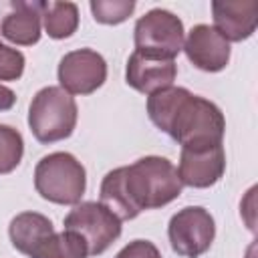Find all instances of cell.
I'll use <instances>...</instances> for the list:
<instances>
[{"label":"cell","mask_w":258,"mask_h":258,"mask_svg":"<svg viewBox=\"0 0 258 258\" xmlns=\"http://www.w3.org/2000/svg\"><path fill=\"white\" fill-rule=\"evenodd\" d=\"M123 183L133 212L157 210L181 196L183 183L175 165L161 155H145L123 165Z\"/></svg>","instance_id":"cell-1"},{"label":"cell","mask_w":258,"mask_h":258,"mask_svg":"<svg viewBox=\"0 0 258 258\" xmlns=\"http://www.w3.org/2000/svg\"><path fill=\"white\" fill-rule=\"evenodd\" d=\"M165 133L177 141L181 149L222 145L226 117L214 101L187 91L181 97Z\"/></svg>","instance_id":"cell-2"},{"label":"cell","mask_w":258,"mask_h":258,"mask_svg":"<svg viewBox=\"0 0 258 258\" xmlns=\"http://www.w3.org/2000/svg\"><path fill=\"white\" fill-rule=\"evenodd\" d=\"M36 194L58 206H77L87 189V169L69 151L44 155L34 167Z\"/></svg>","instance_id":"cell-3"},{"label":"cell","mask_w":258,"mask_h":258,"mask_svg":"<svg viewBox=\"0 0 258 258\" xmlns=\"http://www.w3.org/2000/svg\"><path fill=\"white\" fill-rule=\"evenodd\" d=\"M77 119V101L60 87H42L28 107V127L38 143H56L71 137Z\"/></svg>","instance_id":"cell-4"},{"label":"cell","mask_w":258,"mask_h":258,"mask_svg":"<svg viewBox=\"0 0 258 258\" xmlns=\"http://www.w3.org/2000/svg\"><path fill=\"white\" fill-rule=\"evenodd\" d=\"M185 30L179 16L165 8H151L145 12L133 28L135 50L155 58L175 60L183 50Z\"/></svg>","instance_id":"cell-5"},{"label":"cell","mask_w":258,"mask_h":258,"mask_svg":"<svg viewBox=\"0 0 258 258\" xmlns=\"http://www.w3.org/2000/svg\"><path fill=\"white\" fill-rule=\"evenodd\" d=\"M64 230L83 238L89 256H99L121 236L123 228L121 220L101 202H79L64 216Z\"/></svg>","instance_id":"cell-6"},{"label":"cell","mask_w":258,"mask_h":258,"mask_svg":"<svg viewBox=\"0 0 258 258\" xmlns=\"http://www.w3.org/2000/svg\"><path fill=\"white\" fill-rule=\"evenodd\" d=\"M171 250L183 258H200L216 238L214 216L204 206H185L175 212L167 224Z\"/></svg>","instance_id":"cell-7"},{"label":"cell","mask_w":258,"mask_h":258,"mask_svg":"<svg viewBox=\"0 0 258 258\" xmlns=\"http://www.w3.org/2000/svg\"><path fill=\"white\" fill-rule=\"evenodd\" d=\"M56 77L69 95H91L107 81V60L93 48H77L60 58Z\"/></svg>","instance_id":"cell-8"},{"label":"cell","mask_w":258,"mask_h":258,"mask_svg":"<svg viewBox=\"0 0 258 258\" xmlns=\"http://www.w3.org/2000/svg\"><path fill=\"white\" fill-rule=\"evenodd\" d=\"M177 175L183 185L206 189L216 185L224 171H226V151L224 145L212 147H196V149H181Z\"/></svg>","instance_id":"cell-9"},{"label":"cell","mask_w":258,"mask_h":258,"mask_svg":"<svg viewBox=\"0 0 258 258\" xmlns=\"http://www.w3.org/2000/svg\"><path fill=\"white\" fill-rule=\"evenodd\" d=\"M187 60L204 73H220L230 62V42L210 24H196L183 40Z\"/></svg>","instance_id":"cell-10"},{"label":"cell","mask_w":258,"mask_h":258,"mask_svg":"<svg viewBox=\"0 0 258 258\" xmlns=\"http://www.w3.org/2000/svg\"><path fill=\"white\" fill-rule=\"evenodd\" d=\"M177 77L175 60L155 58L141 54L137 50L131 52L127 67H125V81L131 89L143 95H151L159 89L171 87Z\"/></svg>","instance_id":"cell-11"},{"label":"cell","mask_w":258,"mask_h":258,"mask_svg":"<svg viewBox=\"0 0 258 258\" xmlns=\"http://www.w3.org/2000/svg\"><path fill=\"white\" fill-rule=\"evenodd\" d=\"M214 28L228 42H242L250 38L258 24L256 0H226L212 2Z\"/></svg>","instance_id":"cell-12"},{"label":"cell","mask_w":258,"mask_h":258,"mask_svg":"<svg viewBox=\"0 0 258 258\" xmlns=\"http://www.w3.org/2000/svg\"><path fill=\"white\" fill-rule=\"evenodd\" d=\"M0 34L18 46H32L42 34V2H12L0 24Z\"/></svg>","instance_id":"cell-13"},{"label":"cell","mask_w":258,"mask_h":258,"mask_svg":"<svg viewBox=\"0 0 258 258\" xmlns=\"http://www.w3.org/2000/svg\"><path fill=\"white\" fill-rule=\"evenodd\" d=\"M52 232H54L52 222L38 212H22L14 216L8 226V236L12 246L24 256H30L38 248V244L44 238H48Z\"/></svg>","instance_id":"cell-14"},{"label":"cell","mask_w":258,"mask_h":258,"mask_svg":"<svg viewBox=\"0 0 258 258\" xmlns=\"http://www.w3.org/2000/svg\"><path fill=\"white\" fill-rule=\"evenodd\" d=\"M42 24L50 38H69L79 28V6L75 2H42Z\"/></svg>","instance_id":"cell-15"},{"label":"cell","mask_w":258,"mask_h":258,"mask_svg":"<svg viewBox=\"0 0 258 258\" xmlns=\"http://www.w3.org/2000/svg\"><path fill=\"white\" fill-rule=\"evenodd\" d=\"M87 256L89 250L83 238L69 230L52 232L30 254V258H87Z\"/></svg>","instance_id":"cell-16"},{"label":"cell","mask_w":258,"mask_h":258,"mask_svg":"<svg viewBox=\"0 0 258 258\" xmlns=\"http://www.w3.org/2000/svg\"><path fill=\"white\" fill-rule=\"evenodd\" d=\"M187 93L185 87H165V89H159L155 93H151L147 97V115H149V121L159 129V131H167L169 127V121L181 101V97Z\"/></svg>","instance_id":"cell-17"},{"label":"cell","mask_w":258,"mask_h":258,"mask_svg":"<svg viewBox=\"0 0 258 258\" xmlns=\"http://www.w3.org/2000/svg\"><path fill=\"white\" fill-rule=\"evenodd\" d=\"M24 155L22 133L10 125L0 123V175L12 173Z\"/></svg>","instance_id":"cell-18"},{"label":"cell","mask_w":258,"mask_h":258,"mask_svg":"<svg viewBox=\"0 0 258 258\" xmlns=\"http://www.w3.org/2000/svg\"><path fill=\"white\" fill-rule=\"evenodd\" d=\"M95 22L99 24H121L125 22L133 10H135V2L133 0H93L89 4Z\"/></svg>","instance_id":"cell-19"},{"label":"cell","mask_w":258,"mask_h":258,"mask_svg":"<svg viewBox=\"0 0 258 258\" xmlns=\"http://www.w3.org/2000/svg\"><path fill=\"white\" fill-rule=\"evenodd\" d=\"M26 58L18 48L0 42V81H18L24 73Z\"/></svg>","instance_id":"cell-20"},{"label":"cell","mask_w":258,"mask_h":258,"mask_svg":"<svg viewBox=\"0 0 258 258\" xmlns=\"http://www.w3.org/2000/svg\"><path fill=\"white\" fill-rule=\"evenodd\" d=\"M115 258H161L159 248L149 240H133L123 246Z\"/></svg>","instance_id":"cell-21"},{"label":"cell","mask_w":258,"mask_h":258,"mask_svg":"<svg viewBox=\"0 0 258 258\" xmlns=\"http://www.w3.org/2000/svg\"><path fill=\"white\" fill-rule=\"evenodd\" d=\"M14 103H16L14 91L0 83V111H10L14 107Z\"/></svg>","instance_id":"cell-22"}]
</instances>
